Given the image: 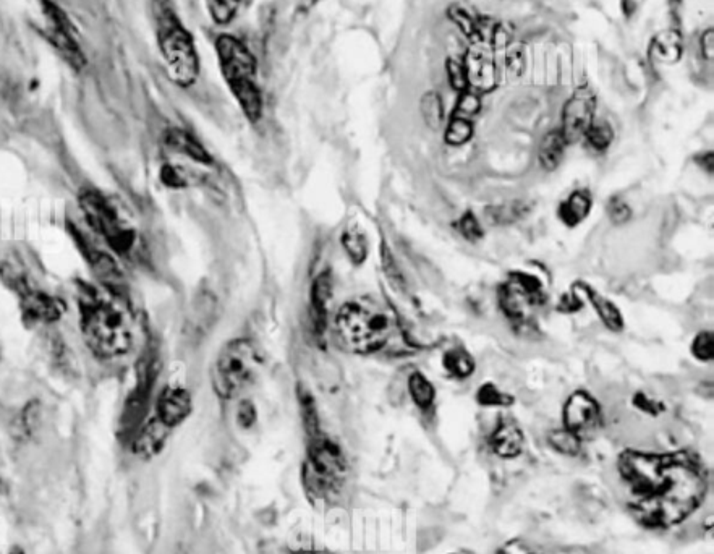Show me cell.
I'll return each mask as SVG.
<instances>
[{
  "mask_svg": "<svg viewBox=\"0 0 714 554\" xmlns=\"http://www.w3.org/2000/svg\"><path fill=\"white\" fill-rule=\"evenodd\" d=\"M619 474L629 491V506L640 524L668 529L702 506L708 490L705 470L687 452L648 454L625 451Z\"/></svg>",
  "mask_w": 714,
  "mask_h": 554,
  "instance_id": "obj_1",
  "label": "cell"
},
{
  "mask_svg": "<svg viewBox=\"0 0 714 554\" xmlns=\"http://www.w3.org/2000/svg\"><path fill=\"white\" fill-rule=\"evenodd\" d=\"M78 307L81 333L96 357L111 360L132 350V321L119 303L88 287L81 290Z\"/></svg>",
  "mask_w": 714,
  "mask_h": 554,
  "instance_id": "obj_2",
  "label": "cell"
},
{
  "mask_svg": "<svg viewBox=\"0 0 714 554\" xmlns=\"http://www.w3.org/2000/svg\"><path fill=\"white\" fill-rule=\"evenodd\" d=\"M153 13L159 49L166 62L167 73L175 85L188 88L200 75V57L196 52L195 41L180 22L170 0H154Z\"/></svg>",
  "mask_w": 714,
  "mask_h": 554,
  "instance_id": "obj_3",
  "label": "cell"
},
{
  "mask_svg": "<svg viewBox=\"0 0 714 554\" xmlns=\"http://www.w3.org/2000/svg\"><path fill=\"white\" fill-rule=\"evenodd\" d=\"M392 331V316L370 300L347 302L336 316L337 339L353 354L378 352L391 339Z\"/></svg>",
  "mask_w": 714,
  "mask_h": 554,
  "instance_id": "obj_4",
  "label": "cell"
},
{
  "mask_svg": "<svg viewBox=\"0 0 714 554\" xmlns=\"http://www.w3.org/2000/svg\"><path fill=\"white\" fill-rule=\"evenodd\" d=\"M216 52L221 72L238 106L250 122H258L263 114V96L256 83V59L240 39L221 35L216 39Z\"/></svg>",
  "mask_w": 714,
  "mask_h": 554,
  "instance_id": "obj_5",
  "label": "cell"
},
{
  "mask_svg": "<svg viewBox=\"0 0 714 554\" xmlns=\"http://www.w3.org/2000/svg\"><path fill=\"white\" fill-rule=\"evenodd\" d=\"M260 367L255 346L248 339L227 342L213 367V389L221 399H232L247 388Z\"/></svg>",
  "mask_w": 714,
  "mask_h": 554,
  "instance_id": "obj_6",
  "label": "cell"
},
{
  "mask_svg": "<svg viewBox=\"0 0 714 554\" xmlns=\"http://www.w3.org/2000/svg\"><path fill=\"white\" fill-rule=\"evenodd\" d=\"M80 208L88 226L93 229L117 255L128 256L136 247V232L119 211L96 190L80 195Z\"/></svg>",
  "mask_w": 714,
  "mask_h": 554,
  "instance_id": "obj_7",
  "label": "cell"
},
{
  "mask_svg": "<svg viewBox=\"0 0 714 554\" xmlns=\"http://www.w3.org/2000/svg\"><path fill=\"white\" fill-rule=\"evenodd\" d=\"M489 35H491V31H489ZM464 67L467 72L468 88H472L473 91H481V93L494 90V86L498 83L494 46L491 44L489 36H486L481 30L473 38V44L465 56Z\"/></svg>",
  "mask_w": 714,
  "mask_h": 554,
  "instance_id": "obj_8",
  "label": "cell"
},
{
  "mask_svg": "<svg viewBox=\"0 0 714 554\" xmlns=\"http://www.w3.org/2000/svg\"><path fill=\"white\" fill-rule=\"evenodd\" d=\"M596 96L588 86H580L567 101L562 114V137L567 143L582 140L595 122Z\"/></svg>",
  "mask_w": 714,
  "mask_h": 554,
  "instance_id": "obj_9",
  "label": "cell"
},
{
  "mask_svg": "<svg viewBox=\"0 0 714 554\" xmlns=\"http://www.w3.org/2000/svg\"><path fill=\"white\" fill-rule=\"evenodd\" d=\"M46 13L51 20V38L52 44L56 46L60 56L67 60L68 64L72 65L73 69L80 70L85 67L86 59L78 46L77 39L73 36L72 25L68 22L62 10L57 9L56 5L51 2H46Z\"/></svg>",
  "mask_w": 714,
  "mask_h": 554,
  "instance_id": "obj_10",
  "label": "cell"
},
{
  "mask_svg": "<svg viewBox=\"0 0 714 554\" xmlns=\"http://www.w3.org/2000/svg\"><path fill=\"white\" fill-rule=\"evenodd\" d=\"M17 289L26 323L47 324L60 320V316L64 313V305L59 299L46 294L43 290L31 289L25 284H20Z\"/></svg>",
  "mask_w": 714,
  "mask_h": 554,
  "instance_id": "obj_11",
  "label": "cell"
},
{
  "mask_svg": "<svg viewBox=\"0 0 714 554\" xmlns=\"http://www.w3.org/2000/svg\"><path fill=\"white\" fill-rule=\"evenodd\" d=\"M564 423L567 430L574 431L578 436L588 433L600 423V407L590 394H572L564 407Z\"/></svg>",
  "mask_w": 714,
  "mask_h": 554,
  "instance_id": "obj_12",
  "label": "cell"
},
{
  "mask_svg": "<svg viewBox=\"0 0 714 554\" xmlns=\"http://www.w3.org/2000/svg\"><path fill=\"white\" fill-rule=\"evenodd\" d=\"M192 409V396L188 391L179 386H167L156 402V418L172 430L190 417Z\"/></svg>",
  "mask_w": 714,
  "mask_h": 554,
  "instance_id": "obj_13",
  "label": "cell"
},
{
  "mask_svg": "<svg viewBox=\"0 0 714 554\" xmlns=\"http://www.w3.org/2000/svg\"><path fill=\"white\" fill-rule=\"evenodd\" d=\"M169 431L170 428L159 422L158 418H153L136 433L135 439H133V452L136 456L145 457V459L156 456L164 448Z\"/></svg>",
  "mask_w": 714,
  "mask_h": 554,
  "instance_id": "obj_14",
  "label": "cell"
},
{
  "mask_svg": "<svg viewBox=\"0 0 714 554\" xmlns=\"http://www.w3.org/2000/svg\"><path fill=\"white\" fill-rule=\"evenodd\" d=\"M166 145L169 146V150L182 154V156L190 158L192 161L200 162L204 166L213 164L211 154L206 151L200 141L196 140L190 133L185 132V130L170 128L169 132L166 133Z\"/></svg>",
  "mask_w": 714,
  "mask_h": 554,
  "instance_id": "obj_15",
  "label": "cell"
},
{
  "mask_svg": "<svg viewBox=\"0 0 714 554\" xmlns=\"http://www.w3.org/2000/svg\"><path fill=\"white\" fill-rule=\"evenodd\" d=\"M523 443H525V439H523L522 430L509 420H501L491 436V446H493L494 452L504 459H514V457L520 456Z\"/></svg>",
  "mask_w": 714,
  "mask_h": 554,
  "instance_id": "obj_16",
  "label": "cell"
},
{
  "mask_svg": "<svg viewBox=\"0 0 714 554\" xmlns=\"http://www.w3.org/2000/svg\"><path fill=\"white\" fill-rule=\"evenodd\" d=\"M331 279L328 274L321 276L313 282L311 289V321L318 333H323L328 323V302L332 295Z\"/></svg>",
  "mask_w": 714,
  "mask_h": 554,
  "instance_id": "obj_17",
  "label": "cell"
},
{
  "mask_svg": "<svg viewBox=\"0 0 714 554\" xmlns=\"http://www.w3.org/2000/svg\"><path fill=\"white\" fill-rule=\"evenodd\" d=\"M591 209V198L587 192H574L559 206V218L569 227H575L587 219Z\"/></svg>",
  "mask_w": 714,
  "mask_h": 554,
  "instance_id": "obj_18",
  "label": "cell"
},
{
  "mask_svg": "<svg viewBox=\"0 0 714 554\" xmlns=\"http://www.w3.org/2000/svg\"><path fill=\"white\" fill-rule=\"evenodd\" d=\"M578 286L582 287L583 292L587 294L596 313L600 315L601 321H603L611 331H621V329L624 328L621 312L617 310L614 303L604 299L603 295L598 294L595 289H591L587 284H578Z\"/></svg>",
  "mask_w": 714,
  "mask_h": 554,
  "instance_id": "obj_19",
  "label": "cell"
},
{
  "mask_svg": "<svg viewBox=\"0 0 714 554\" xmlns=\"http://www.w3.org/2000/svg\"><path fill=\"white\" fill-rule=\"evenodd\" d=\"M567 141L562 137L561 130L549 132L540 145V162L546 171H554L561 164Z\"/></svg>",
  "mask_w": 714,
  "mask_h": 554,
  "instance_id": "obj_20",
  "label": "cell"
},
{
  "mask_svg": "<svg viewBox=\"0 0 714 554\" xmlns=\"http://www.w3.org/2000/svg\"><path fill=\"white\" fill-rule=\"evenodd\" d=\"M653 54L666 64H674L682 54V39L677 31H664L653 41Z\"/></svg>",
  "mask_w": 714,
  "mask_h": 554,
  "instance_id": "obj_21",
  "label": "cell"
},
{
  "mask_svg": "<svg viewBox=\"0 0 714 554\" xmlns=\"http://www.w3.org/2000/svg\"><path fill=\"white\" fill-rule=\"evenodd\" d=\"M408 391H410L413 402H415L421 410L430 409L431 405H433L436 391H434L433 384L428 381L425 375L413 373V375L410 376V380H408Z\"/></svg>",
  "mask_w": 714,
  "mask_h": 554,
  "instance_id": "obj_22",
  "label": "cell"
},
{
  "mask_svg": "<svg viewBox=\"0 0 714 554\" xmlns=\"http://www.w3.org/2000/svg\"><path fill=\"white\" fill-rule=\"evenodd\" d=\"M342 247L352 263L362 265L368 256V242L358 229H349L342 234Z\"/></svg>",
  "mask_w": 714,
  "mask_h": 554,
  "instance_id": "obj_23",
  "label": "cell"
},
{
  "mask_svg": "<svg viewBox=\"0 0 714 554\" xmlns=\"http://www.w3.org/2000/svg\"><path fill=\"white\" fill-rule=\"evenodd\" d=\"M444 367L455 378H467L475 370V362L465 350L454 349L444 355Z\"/></svg>",
  "mask_w": 714,
  "mask_h": 554,
  "instance_id": "obj_24",
  "label": "cell"
},
{
  "mask_svg": "<svg viewBox=\"0 0 714 554\" xmlns=\"http://www.w3.org/2000/svg\"><path fill=\"white\" fill-rule=\"evenodd\" d=\"M548 441L553 446L554 451L561 452L564 456H577L578 452H580V446H582L580 436L574 431L567 430V428L551 431Z\"/></svg>",
  "mask_w": 714,
  "mask_h": 554,
  "instance_id": "obj_25",
  "label": "cell"
},
{
  "mask_svg": "<svg viewBox=\"0 0 714 554\" xmlns=\"http://www.w3.org/2000/svg\"><path fill=\"white\" fill-rule=\"evenodd\" d=\"M242 0H209V13L213 22L219 26H226L234 22Z\"/></svg>",
  "mask_w": 714,
  "mask_h": 554,
  "instance_id": "obj_26",
  "label": "cell"
},
{
  "mask_svg": "<svg viewBox=\"0 0 714 554\" xmlns=\"http://www.w3.org/2000/svg\"><path fill=\"white\" fill-rule=\"evenodd\" d=\"M421 114L425 119L426 125L438 130L441 127L442 119H444V111H442V101L438 93H426L421 99Z\"/></svg>",
  "mask_w": 714,
  "mask_h": 554,
  "instance_id": "obj_27",
  "label": "cell"
},
{
  "mask_svg": "<svg viewBox=\"0 0 714 554\" xmlns=\"http://www.w3.org/2000/svg\"><path fill=\"white\" fill-rule=\"evenodd\" d=\"M473 135L472 122L464 117H452L451 124L446 130V141L449 145H465Z\"/></svg>",
  "mask_w": 714,
  "mask_h": 554,
  "instance_id": "obj_28",
  "label": "cell"
},
{
  "mask_svg": "<svg viewBox=\"0 0 714 554\" xmlns=\"http://www.w3.org/2000/svg\"><path fill=\"white\" fill-rule=\"evenodd\" d=\"M449 17L452 18V22L459 26L460 30L464 31L465 35L470 36V38H475L480 31V22L476 20L475 15L470 13V10L465 9L462 5H454L449 10Z\"/></svg>",
  "mask_w": 714,
  "mask_h": 554,
  "instance_id": "obj_29",
  "label": "cell"
},
{
  "mask_svg": "<svg viewBox=\"0 0 714 554\" xmlns=\"http://www.w3.org/2000/svg\"><path fill=\"white\" fill-rule=\"evenodd\" d=\"M476 399H478L481 405H486V407H509L510 404H514V397L502 393L494 384L489 383L483 384V386L478 389Z\"/></svg>",
  "mask_w": 714,
  "mask_h": 554,
  "instance_id": "obj_30",
  "label": "cell"
},
{
  "mask_svg": "<svg viewBox=\"0 0 714 554\" xmlns=\"http://www.w3.org/2000/svg\"><path fill=\"white\" fill-rule=\"evenodd\" d=\"M585 137L595 150H606L612 143V128L606 122H593Z\"/></svg>",
  "mask_w": 714,
  "mask_h": 554,
  "instance_id": "obj_31",
  "label": "cell"
},
{
  "mask_svg": "<svg viewBox=\"0 0 714 554\" xmlns=\"http://www.w3.org/2000/svg\"><path fill=\"white\" fill-rule=\"evenodd\" d=\"M481 109L480 96L476 94V91L465 90L462 91V96L459 98V103L455 107V117H468L476 116Z\"/></svg>",
  "mask_w": 714,
  "mask_h": 554,
  "instance_id": "obj_32",
  "label": "cell"
},
{
  "mask_svg": "<svg viewBox=\"0 0 714 554\" xmlns=\"http://www.w3.org/2000/svg\"><path fill=\"white\" fill-rule=\"evenodd\" d=\"M525 69V51L523 46H507L506 56H504V70L510 77H519Z\"/></svg>",
  "mask_w": 714,
  "mask_h": 554,
  "instance_id": "obj_33",
  "label": "cell"
},
{
  "mask_svg": "<svg viewBox=\"0 0 714 554\" xmlns=\"http://www.w3.org/2000/svg\"><path fill=\"white\" fill-rule=\"evenodd\" d=\"M447 75H449V81H451L454 90L460 91V93L468 90L467 72H465L464 64H460L459 60H447Z\"/></svg>",
  "mask_w": 714,
  "mask_h": 554,
  "instance_id": "obj_34",
  "label": "cell"
},
{
  "mask_svg": "<svg viewBox=\"0 0 714 554\" xmlns=\"http://www.w3.org/2000/svg\"><path fill=\"white\" fill-rule=\"evenodd\" d=\"M692 352L700 360H705V362L711 360L713 358V334L708 331L698 334L693 341Z\"/></svg>",
  "mask_w": 714,
  "mask_h": 554,
  "instance_id": "obj_35",
  "label": "cell"
},
{
  "mask_svg": "<svg viewBox=\"0 0 714 554\" xmlns=\"http://www.w3.org/2000/svg\"><path fill=\"white\" fill-rule=\"evenodd\" d=\"M457 226H459V231L462 232V235H464L465 239L478 240L483 237V231H481L480 224H478V221H476V218L475 216H473V213L464 214Z\"/></svg>",
  "mask_w": 714,
  "mask_h": 554,
  "instance_id": "obj_36",
  "label": "cell"
},
{
  "mask_svg": "<svg viewBox=\"0 0 714 554\" xmlns=\"http://www.w3.org/2000/svg\"><path fill=\"white\" fill-rule=\"evenodd\" d=\"M609 218L614 224H625L632 216L629 206L625 205L624 201L619 198H612L608 205Z\"/></svg>",
  "mask_w": 714,
  "mask_h": 554,
  "instance_id": "obj_37",
  "label": "cell"
},
{
  "mask_svg": "<svg viewBox=\"0 0 714 554\" xmlns=\"http://www.w3.org/2000/svg\"><path fill=\"white\" fill-rule=\"evenodd\" d=\"M161 180L162 184L169 188H183L187 185V179H185V175L179 171V167L170 166V164L162 167Z\"/></svg>",
  "mask_w": 714,
  "mask_h": 554,
  "instance_id": "obj_38",
  "label": "cell"
},
{
  "mask_svg": "<svg viewBox=\"0 0 714 554\" xmlns=\"http://www.w3.org/2000/svg\"><path fill=\"white\" fill-rule=\"evenodd\" d=\"M381 256H383V268L387 279H391L392 284L396 287L404 286V279H402V274H400L391 252L386 247H383V255Z\"/></svg>",
  "mask_w": 714,
  "mask_h": 554,
  "instance_id": "obj_39",
  "label": "cell"
},
{
  "mask_svg": "<svg viewBox=\"0 0 714 554\" xmlns=\"http://www.w3.org/2000/svg\"><path fill=\"white\" fill-rule=\"evenodd\" d=\"M527 213V209L522 208V206L515 205L510 206V208H506V206H502V208H494L493 213L491 216H493L494 221L496 222H510V221H515V219H519L522 214Z\"/></svg>",
  "mask_w": 714,
  "mask_h": 554,
  "instance_id": "obj_40",
  "label": "cell"
},
{
  "mask_svg": "<svg viewBox=\"0 0 714 554\" xmlns=\"http://www.w3.org/2000/svg\"><path fill=\"white\" fill-rule=\"evenodd\" d=\"M237 422L242 428L253 427L256 422L255 405L251 404L250 401H243L242 404L238 405Z\"/></svg>",
  "mask_w": 714,
  "mask_h": 554,
  "instance_id": "obj_41",
  "label": "cell"
},
{
  "mask_svg": "<svg viewBox=\"0 0 714 554\" xmlns=\"http://www.w3.org/2000/svg\"><path fill=\"white\" fill-rule=\"evenodd\" d=\"M498 554H544L530 543L522 542V540H514V542L506 543L499 550Z\"/></svg>",
  "mask_w": 714,
  "mask_h": 554,
  "instance_id": "obj_42",
  "label": "cell"
},
{
  "mask_svg": "<svg viewBox=\"0 0 714 554\" xmlns=\"http://www.w3.org/2000/svg\"><path fill=\"white\" fill-rule=\"evenodd\" d=\"M634 404L637 405L638 409L643 410L646 414L658 415L661 410H663V405L656 404L655 401H651L645 394H637L634 397Z\"/></svg>",
  "mask_w": 714,
  "mask_h": 554,
  "instance_id": "obj_43",
  "label": "cell"
},
{
  "mask_svg": "<svg viewBox=\"0 0 714 554\" xmlns=\"http://www.w3.org/2000/svg\"><path fill=\"white\" fill-rule=\"evenodd\" d=\"M714 35H713V30H708L706 31L705 35L702 36V41H700V44H702V52L703 56L706 57V59H711L713 57V49H714Z\"/></svg>",
  "mask_w": 714,
  "mask_h": 554,
  "instance_id": "obj_44",
  "label": "cell"
},
{
  "mask_svg": "<svg viewBox=\"0 0 714 554\" xmlns=\"http://www.w3.org/2000/svg\"><path fill=\"white\" fill-rule=\"evenodd\" d=\"M713 153H706L700 156V166L705 167L706 172H713L714 162Z\"/></svg>",
  "mask_w": 714,
  "mask_h": 554,
  "instance_id": "obj_45",
  "label": "cell"
},
{
  "mask_svg": "<svg viewBox=\"0 0 714 554\" xmlns=\"http://www.w3.org/2000/svg\"><path fill=\"white\" fill-rule=\"evenodd\" d=\"M318 2L319 0H300V7H298V10H300V13H308L310 10L315 9Z\"/></svg>",
  "mask_w": 714,
  "mask_h": 554,
  "instance_id": "obj_46",
  "label": "cell"
},
{
  "mask_svg": "<svg viewBox=\"0 0 714 554\" xmlns=\"http://www.w3.org/2000/svg\"><path fill=\"white\" fill-rule=\"evenodd\" d=\"M621 2L625 15H632L635 10V0H621Z\"/></svg>",
  "mask_w": 714,
  "mask_h": 554,
  "instance_id": "obj_47",
  "label": "cell"
},
{
  "mask_svg": "<svg viewBox=\"0 0 714 554\" xmlns=\"http://www.w3.org/2000/svg\"><path fill=\"white\" fill-rule=\"evenodd\" d=\"M10 554H25V553H23V550H20V548H13V550L10 551Z\"/></svg>",
  "mask_w": 714,
  "mask_h": 554,
  "instance_id": "obj_48",
  "label": "cell"
}]
</instances>
